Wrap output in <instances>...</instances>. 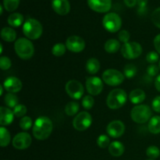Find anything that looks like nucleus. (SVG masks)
I'll return each instance as SVG.
<instances>
[{"label":"nucleus","mask_w":160,"mask_h":160,"mask_svg":"<svg viewBox=\"0 0 160 160\" xmlns=\"http://www.w3.org/2000/svg\"><path fill=\"white\" fill-rule=\"evenodd\" d=\"M27 107L24 105L18 104L13 109V113L17 117H25V114L27 113Z\"/></svg>","instance_id":"nucleus-36"},{"label":"nucleus","mask_w":160,"mask_h":160,"mask_svg":"<svg viewBox=\"0 0 160 160\" xmlns=\"http://www.w3.org/2000/svg\"><path fill=\"white\" fill-rule=\"evenodd\" d=\"M92 117L88 112H81L73 120V127L78 131H84L91 127Z\"/></svg>","instance_id":"nucleus-9"},{"label":"nucleus","mask_w":160,"mask_h":160,"mask_svg":"<svg viewBox=\"0 0 160 160\" xmlns=\"http://www.w3.org/2000/svg\"><path fill=\"white\" fill-rule=\"evenodd\" d=\"M32 142L31 135L27 132H20L16 134L12 139V145L15 148L23 150L29 148Z\"/></svg>","instance_id":"nucleus-12"},{"label":"nucleus","mask_w":160,"mask_h":160,"mask_svg":"<svg viewBox=\"0 0 160 160\" xmlns=\"http://www.w3.org/2000/svg\"><path fill=\"white\" fill-rule=\"evenodd\" d=\"M159 67L155 65V64H152V65L148 66V68H147V73L150 77H156L159 73Z\"/></svg>","instance_id":"nucleus-42"},{"label":"nucleus","mask_w":160,"mask_h":160,"mask_svg":"<svg viewBox=\"0 0 160 160\" xmlns=\"http://www.w3.org/2000/svg\"><path fill=\"white\" fill-rule=\"evenodd\" d=\"M124 145L120 142H112L110 143L109 146V152L111 156H115V157H119L121 156L124 152Z\"/></svg>","instance_id":"nucleus-20"},{"label":"nucleus","mask_w":160,"mask_h":160,"mask_svg":"<svg viewBox=\"0 0 160 160\" xmlns=\"http://www.w3.org/2000/svg\"><path fill=\"white\" fill-rule=\"evenodd\" d=\"M43 32L42 25L38 20L29 18L23 24V33L28 39L36 40L42 36Z\"/></svg>","instance_id":"nucleus-4"},{"label":"nucleus","mask_w":160,"mask_h":160,"mask_svg":"<svg viewBox=\"0 0 160 160\" xmlns=\"http://www.w3.org/2000/svg\"><path fill=\"white\" fill-rule=\"evenodd\" d=\"M13 111L9 108L2 106L0 108V124L1 127L9 126L12 123L14 120Z\"/></svg>","instance_id":"nucleus-18"},{"label":"nucleus","mask_w":160,"mask_h":160,"mask_svg":"<svg viewBox=\"0 0 160 160\" xmlns=\"http://www.w3.org/2000/svg\"><path fill=\"white\" fill-rule=\"evenodd\" d=\"M131 117L135 123H145L151 118L152 110L147 105H138L131 110Z\"/></svg>","instance_id":"nucleus-5"},{"label":"nucleus","mask_w":160,"mask_h":160,"mask_svg":"<svg viewBox=\"0 0 160 160\" xmlns=\"http://www.w3.org/2000/svg\"><path fill=\"white\" fill-rule=\"evenodd\" d=\"M88 5L95 12L104 13L110 10L112 0H88Z\"/></svg>","instance_id":"nucleus-15"},{"label":"nucleus","mask_w":160,"mask_h":160,"mask_svg":"<svg viewBox=\"0 0 160 160\" xmlns=\"http://www.w3.org/2000/svg\"><path fill=\"white\" fill-rule=\"evenodd\" d=\"M155 87H156V90L160 92V74L158 75L155 80Z\"/></svg>","instance_id":"nucleus-46"},{"label":"nucleus","mask_w":160,"mask_h":160,"mask_svg":"<svg viewBox=\"0 0 160 160\" xmlns=\"http://www.w3.org/2000/svg\"><path fill=\"white\" fill-rule=\"evenodd\" d=\"M80 109V106L76 102H70L67 103V106H65V112L67 116L73 117L75 114L78 112Z\"/></svg>","instance_id":"nucleus-28"},{"label":"nucleus","mask_w":160,"mask_h":160,"mask_svg":"<svg viewBox=\"0 0 160 160\" xmlns=\"http://www.w3.org/2000/svg\"><path fill=\"white\" fill-rule=\"evenodd\" d=\"M1 38L5 42H12L17 38V33L11 28H3L1 31Z\"/></svg>","instance_id":"nucleus-23"},{"label":"nucleus","mask_w":160,"mask_h":160,"mask_svg":"<svg viewBox=\"0 0 160 160\" xmlns=\"http://www.w3.org/2000/svg\"><path fill=\"white\" fill-rule=\"evenodd\" d=\"M0 53H1V54L2 53V44H1V50H0Z\"/></svg>","instance_id":"nucleus-49"},{"label":"nucleus","mask_w":160,"mask_h":160,"mask_svg":"<svg viewBox=\"0 0 160 160\" xmlns=\"http://www.w3.org/2000/svg\"><path fill=\"white\" fill-rule=\"evenodd\" d=\"M153 43H154V47L156 48V52L160 55V34L155 37Z\"/></svg>","instance_id":"nucleus-44"},{"label":"nucleus","mask_w":160,"mask_h":160,"mask_svg":"<svg viewBox=\"0 0 160 160\" xmlns=\"http://www.w3.org/2000/svg\"><path fill=\"white\" fill-rule=\"evenodd\" d=\"M126 6L129 8L134 7L137 5L138 0H123Z\"/></svg>","instance_id":"nucleus-45"},{"label":"nucleus","mask_w":160,"mask_h":160,"mask_svg":"<svg viewBox=\"0 0 160 160\" xmlns=\"http://www.w3.org/2000/svg\"><path fill=\"white\" fill-rule=\"evenodd\" d=\"M121 54L127 59H134L142 55V47L136 42H129L121 47Z\"/></svg>","instance_id":"nucleus-7"},{"label":"nucleus","mask_w":160,"mask_h":160,"mask_svg":"<svg viewBox=\"0 0 160 160\" xmlns=\"http://www.w3.org/2000/svg\"><path fill=\"white\" fill-rule=\"evenodd\" d=\"M128 95L126 92L121 88H116L111 91L106 98V105L111 109H118L123 107L127 102Z\"/></svg>","instance_id":"nucleus-3"},{"label":"nucleus","mask_w":160,"mask_h":160,"mask_svg":"<svg viewBox=\"0 0 160 160\" xmlns=\"http://www.w3.org/2000/svg\"><path fill=\"white\" fill-rule=\"evenodd\" d=\"M148 131L153 134L160 133V116H155L149 120L148 124Z\"/></svg>","instance_id":"nucleus-24"},{"label":"nucleus","mask_w":160,"mask_h":160,"mask_svg":"<svg viewBox=\"0 0 160 160\" xmlns=\"http://www.w3.org/2000/svg\"><path fill=\"white\" fill-rule=\"evenodd\" d=\"M20 127L23 131H28L32 127V120L29 117H23L20 120Z\"/></svg>","instance_id":"nucleus-33"},{"label":"nucleus","mask_w":160,"mask_h":160,"mask_svg":"<svg viewBox=\"0 0 160 160\" xmlns=\"http://www.w3.org/2000/svg\"><path fill=\"white\" fill-rule=\"evenodd\" d=\"M11 141V136L9 131L4 127L0 128V145L1 147H6L9 145Z\"/></svg>","instance_id":"nucleus-26"},{"label":"nucleus","mask_w":160,"mask_h":160,"mask_svg":"<svg viewBox=\"0 0 160 160\" xmlns=\"http://www.w3.org/2000/svg\"><path fill=\"white\" fill-rule=\"evenodd\" d=\"M97 145L101 148H107L110 145V139L106 134H101L97 138Z\"/></svg>","instance_id":"nucleus-32"},{"label":"nucleus","mask_w":160,"mask_h":160,"mask_svg":"<svg viewBox=\"0 0 160 160\" xmlns=\"http://www.w3.org/2000/svg\"><path fill=\"white\" fill-rule=\"evenodd\" d=\"M23 21H24V17L21 13H19V12H13L10 14L7 20L9 25H10L12 28H18L20 25L24 23Z\"/></svg>","instance_id":"nucleus-21"},{"label":"nucleus","mask_w":160,"mask_h":160,"mask_svg":"<svg viewBox=\"0 0 160 160\" xmlns=\"http://www.w3.org/2000/svg\"><path fill=\"white\" fill-rule=\"evenodd\" d=\"M12 66V62H11L10 59L7 56H2L0 58V67L2 70H9Z\"/></svg>","instance_id":"nucleus-37"},{"label":"nucleus","mask_w":160,"mask_h":160,"mask_svg":"<svg viewBox=\"0 0 160 160\" xmlns=\"http://www.w3.org/2000/svg\"><path fill=\"white\" fill-rule=\"evenodd\" d=\"M159 53L156 52L152 51L150 52H148L146 56V60L147 62H149L151 64H154L156 62H157L159 61Z\"/></svg>","instance_id":"nucleus-40"},{"label":"nucleus","mask_w":160,"mask_h":160,"mask_svg":"<svg viewBox=\"0 0 160 160\" xmlns=\"http://www.w3.org/2000/svg\"><path fill=\"white\" fill-rule=\"evenodd\" d=\"M146 155L150 159H156V158L159 157L160 155L159 148L158 147L155 146V145L149 146L146 150Z\"/></svg>","instance_id":"nucleus-34"},{"label":"nucleus","mask_w":160,"mask_h":160,"mask_svg":"<svg viewBox=\"0 0 160 160\" xmlns=\"http://www.w3.org/2000/svg\"><path fill=\"white\" fill-rule=\"evenodd\" d=\"M159 70H160V60H159Z\"/></svg>","instance_id":"nucleus-50"},{"label":"nucleus","mask_w":160,"mask_h":160,"mask_svg":"<svg viewBox=\"0 0 160 160\" xmlns=\"http://www.w3.org/2000/svg\"><path fill=\"white\" fill-rule=\"evenodd\" d=\"M14 49L17 56L22 59H30L34 53V47L32 42L25 38H20L14 44Z\"/></svg>","instance_id":"nucleus-2"},{"label":"nucleus","mask_w":160,"mask_h":160,"mask_svg":"<svg viewBox=\"0 0 160 160\" xmlns=\"http://www.w3.org/2000/svg\"><path fill=\"white\" fill-rule=\"evenodd\" d=\"M118 38L120 42L125 44L129 42L130 38H131V35H130V33L128 31H126V30H122V31H120L119 32Z\"/></svg>","instance_id":"nucleus-41"},{"label":"nucleus","mask_w":160,"mask_h":160,"mask_svg":"<svg viewBox=\"0 0 160 160\" xmlns=\"http://www.w3.org/2000/svg\"><path fill=\"white\" fill-rule=\"evenodd\" d=\"M67 49L73 52H81L85 48V42L81 37L78 35L70 36L66 41Z\"/></svg>","instance_id":"nucleus-13"},{"label":"nucleus","mask_w":160,"mask_h":160,"mask_svg":"<svg viewBox=\"0 0 160 160\" xmlns=\"http://www.w3.org/2000/svg\"><path fill=\"white\" fill-rule=\"evenodd\" d=\"M4 102L9 109H14L18 105L19 98L14 93H7L4 96Z\"/></svg>","instance_id":"nucleus-27"},{"label":"nucleus","mask_w":160,"mask_h":160,"mask_svg":"<svg viewBox=\"0 0 160 160\" xmlns=\"http://www.w3.org/2000/svg\"><path fill=\"white\" fill-rule=\"evenodd\" d=\"M123 73L115 69H108L102 73V81L109 86H118L124 81Z\"/></svg>","instance_id":"nucleus-8"},{"label":"nucleus","mask_w":160,"mask_h":160,"mask_svg":"<svg viewBox=\"0 0 160 160\" xmlns=\"http://www.w3.org/2000/svg\"><path fill=\"white\" fill-rule=\"evenodd\" d=\"M21 81L16 77H9L5 80L3 87L9 93H17L22 89Z\"/></svg>","instance_id":"nucleus-16"},{"label":"nucleus","mask_w":160,"mask_h":160,"mask_svg":"<svg viewBox=\"0 0 160 160\" xmlns=\"http://www.w3.org/2000/svg\"><path fill=\"white\" fill-rule=\"evenodd\" d=\"M52 130L53 123L51 119L42 116L39 117L33 125V135L38 140L43 141L49 137Z\"/></svg>","instance_id":"nucleus-1"},{"label":"nucleus","mask_w":160,"mask_h":160,"mask_svg":"<svg viewBox=\"0 0 160 160\" xmlns=\"http://www.w3.org/2000/svg\"><path fill=\"white\" fill-rule=\"evenodd\" d=\"M146 95L145 92L142 89H134L130 93L129 99L133 104H140L145 101Z\"/></svg>","instance_id":"nucleus-19"},{"label":"nucleus","mask_w":160,"mask_h":160,"mask_svg":"<svg viewBox=\"0 0 160 160\" xmlns=\"http://www.w3.org/2000/svg\"><path fill=\"white\" fill-rule=\"evenodd\" d=\"M0 10H1V12H0V14H1V15H2V11H3V7H2V5H1V6H0Z\"/></svg>","instance_id":"nucleus-48"},{"label":"nucleus","mask_w":160,"mask_h":160,"mask_svg":"<svg viewBox=\"0 0 160 160\" xmlns=\"http://www.w3.org/2000/svg\"><path fill=\"white\" fill-rule=\"evenodd\" d=\"M3 86H0V88H1V92H0V95H2L3 94Z\"/></svg>","instance_id":"nucleus-47"},{"label":"nucleus","mask_w":160,"mask_h":160,"mask_svg":"<svg viewBox=\"0 0 160 160\" xmlns=\"http://www.w3.org/2000/svg\"><path fill=\"white\" fill-rule=\"evenodd\" d=\"M137 67H136L135 65L132 63L127 64L124 67V68H123V75L127 78H128V79H131V78L135 77V75L137 74Z\"/></svg>","instance_id":"nucleus-29"},{"label":"nucleus","mask_w":160,"mask_h":160,"mask_svg":"<svg viewBox=\"0 0 160 160\" xmlns=\"http://www.w3.org/2000/svg\"><path fill=\"white\" fill-rule=\"evenodd\" d=\"M138 12L140 15L146 13L148 0H138Z\"/></svg>","instance_id":"nucleus-38"},{"label":"nucleus","mask_w":160,"mask_h":160,"mask_svg":"<svg viewBox=\"0 0 160 160\" xmlns=\"http://www.w3.org/2000/svg\"><path fill=\"white\" fill-rule=\"evenodd\" d=\"M86 89L90 95H98L102 92V81L98 77H89L86 79Z\"/></svg>","instance_id":"nucleus-11"},{"label":"nucleus","mask_w":160,"mask_h":160,"mask_svg":"<svg viewBox=\"0 0 160 160\" xmlns=\"http://www.w3.org/2000/svg\"><path fill=\"white\" fill-rule=\"evenodd\" d=\"M106 132L108 135L113 138H120L125 132V125L120 120H113L106 127Z\"/></svg>","instance_id":"nucleus-14"},{"label":"nucleus","mask_w":160,"mask_h":160,"mask_svg":"<svg viewBox=\"0 0 160 160\" xmlns=\"http://www.w3.org/2000/svg\"><path fill=\"white\" fill-rule=\"evenodd\" d=\"M148 160H153V159H148Z\"/></svg>","instance_id":"nucleus-51"},{"label":"nucleus","mask_w":160,"mask_h":160,"mask_svg":"<svg viewBox=\"0 0 160 160\" xmlns=\"http://www.w3.org/2000/svg\"><path fill=\"white\" fill-rule=\"evenodd\" d=\"M152 21L155 26L160 28V7L153 11L152 14Z\"/></svg>","instance_id":"nucleus-39"},{"label":"nucleus","mask_w":160,"mask_h":160,"mask_svg":"<svg viewBox=\"0 0 160 160\" xmlns=\"http://www.w3.org/2000/svg\"><path fill=\"white\" fill-rule=\"evenodd\" d=\"M152 107L155 112L160 113V95L156 96L153 99L152 102Z\"/></svg>","instance_id":"nucleus-43"},{"label":"nucleus","mask_w":160,"mask_h":160,"mask_svg":"<svg viewBox=\"0 0 160 160\" xmlns=\"http://www.w3.org/2000/svg\"><path fill=\"white\" fill-rule=\"evenodd\" d=\"M52 7L57 14L65 16L70 11V4L68 0H52Z\"/></svg>","instance_id":"nucleus-17"},{"label":"nucleus","mask_w":160,"mask_h":160,"mask_svg":"<svg viewBox=\"0 0 160 160\" xmlns=\"http://www.w3.org/2000/svg\"><path fill=\"white\" fill-rule=\"evenodd\" d=\"M20 0H3V7L8 12H13L18 8Z\"/></svg>","instance_id":"nucleus-30"},{"label":"nucleus","mask_w":160,"mask_h":160,"mask_svg":"<svg viewBox=\"0 0 160 160\" xmlns=\"http://www.w3.org/2000/svg\"><path fill=\"white\" fill-rule=\"evenodd\" d=\"M100 67H101L100 62L95 58H91L88 59L85 65L86 70L90 74H95L98 73L100 70Z\"/></svg>","instance_id":"nucleus-22"},{"label":"nucleus","mask_w":160,"mask_h":160,"mask_svg":"<svg viewBox=\"0 0 160 160\" xmlns=\"http://www.w3.org/2000/svg\"><path fill=\"white\" fill-rule=\"evenodd\" d=\"M66 50H67L66 45L62 43H57L52 47V52L53 56H56V57H60V56H62L65 54Z\"/></svg>","instance_id":"nucleus-31"},{"label":"nucleus","mask_w":160,"mask_h":160,"mask_svg":"<svg viewBox=\"0 0 160 160\" xmlns=\"http://www.w3.org/2000/svg\"><path fill=\"white\" fill-rule=\"evenodd\" d=\"M102 25L109 32L116 33L121 28L122 20L116 12H109L103 17Z\"/></svg>","instance_id":"nucleus-6"},{"label":"nucleus","mask_w":160,"mask_h":160,"mask_svg":"<svg viewBox=\"0 0 160 160\" xmlns=\"http://www.w3.org/2000/svg\"><path fill=\"white\" fill-rule=\"evenodd\" d=\"M81 103H82V106L84 109H91L94 106L95 100H94L92 95H86L83 98Z\"/></svg>","instance_id":"nucleus-35"},{"label":"nucleus","mask_w":160,"mask_h":160,"mask_svg":"<svg viewBox=\"0 0 160 160\" xmlns=\"http://www.w3.org/2000/svg\"><path fill=\"white\" fill-rule=\"evenodd\" d=\"M66 92L67 95L73 99H80L84 93L82 84L77 80H70L66 84Z\"/></svg>","instance_id":"nucleus-10"},{"label":"nucleus","mask_w":160,"mask_h":160,"mask_svg":"<svg viewBox=\"0 0 160 160\" xmlns=\"http://www.w3.org/2000/svg\"><path fill=\"white\" fill-rule=\"evenodd\" d=\"M120 43L117 39H109L105 43L104 48L108 53H116L120 49Z\"/></svg>","instance_id":"nucleus-25"}]
</instances>
